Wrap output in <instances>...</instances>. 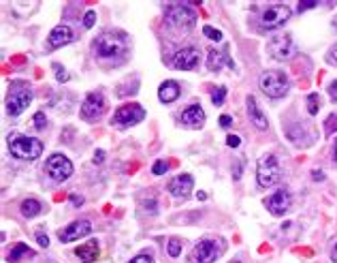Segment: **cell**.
<instances>
[{"label": "cell", "mask_w": 337, "mask_h": 263, "mask_svg": "<svg viewBox=\"0 0 337 263\" xmlns=\"http://www.w3.org/2000/svg\"><path fill=\"white\" fill-rule=\"evenodd\" d=\"M331 259H333V263H337V242H335V246H333V251H331Z\"/></svg>", "instance_id": "obj_42"}, {"label": "cell", "mask_w": 337, "mask_h": 263, "mask_svg": "<svg viewBox=\"0 0 337 263\" xmlns=\"http://www.w3.org/2000/svg\"><path fill=\"white\" fill-rule=\"evenodd\" d=\"M34 257V251L32 248H28V244H15V248L6 255V261L9 263H19V261H24V259H32Z\"/></svg>", "instance_id": "obj_23"}, {"label": "cell", "mask_w": 337, "mask_h": 263, "mask_svg": "<svg viewBox=\"0 0 337 263\" xmlns=\"http://www.w3.org/2000/svg\"><path fill=\"white\" fill-rule=\"evenodd\" d=\"M143 120H145V109L137 103L122 105V107L113 113V124H118V126H133V124L143 122Z\"/></svg>", "instance_id": "obj_8"}, {"label": "cell", "mask_w": 337, "mask_h": 263, "mask_svg": "<svg viewBox=\"0 0 337 263\" xmlns=\"http://www.w3.org/2000/svg\"><path fill=\"white\" fill-rule=\"evenodd\" d=\"M32 101V90L26 82H13V90L6 96V111L9 116H19Z\"/></svg>", "instance_id": "obj_4"}, {"label": "cell", "mask_w": 337, "mask_h": 263, "mask_svg": "<svg viewBox=\"0 0 337 263\" xmlns=\"http://www.w3.org/2000/svg\"><path fill=\"white\" fill-rule=\"evenodd\" d=\"M167 251H169L171 257H179V253H182V240H179V238H171Z\"/></svg>", "instance_id": "obj_25"}, {"label": "cell", "mask_w": 337, "mask_h": 263, "mask_svg": "<svg viewBox=\"0 0 337 263\" xmlns=\"http://www.w3.org/2000/svg\"><path fill=\"white\" fill-rule=\"evenodd\" d=\"M282 177V167L273 154H265L258 159V165H256V180H258V186L261 188H271L275 186Z\"/></svg>", "instance_id": "obj_3"}, {"label": "cell", "mask_w": 337, "mask_h": 263, "mask_svg": "<svg viewBox=\"0 0 337 263\" xmlns=\"http://www.w3.org/2000/svg\"><path fill=\"white\" fill-rule=\"evenodd\" d=\"M192 186H195L192 175L190 174H182V175L173 177V180L169 182L167 188H169V193L173 195V197H177V199H188L190 193H192Z\"/></svg>", "instance_id": "obj_15"}, {"label": "cell", "mask_w": 337, "mask_h": 263, "mask_svg": "<svg viewBox=\"0 0 337 263\" xmlns=\"http://www.w3.org/2000/svg\"><path fill=\"white\" fill-rule=\"evenodd\" d=\"M329 94H331L333 101H337V80L331 84V86H329Z\"/></svg>", "instance_id": "obj_39"}, {"label": "cell", "mask_w": 337, "mask_h": 263, "mask_svg": "<svg viewBox=\"0 0 337 263\" xmlns=\"http://www.w3.org/2000/svg\"><path fill=\"white\" fill-rule=\"evenodd\" d=\"M54 69H56V80H58V82H68L67 69H62L60 65H54Z\"/></svg>", "instance_id": "obj_30"}, {"label": "cell", "mask_w": 337, "mask_h": 263, "mask_svg": "<svg viewBox=\"0 0 337 263\" xmlns=\"http://www.w3.org/2000/svg\"><path fill=\"white\" fill-rule=\"evenodd\" d=\"M92 47H94V54L100 56V58H113V56L126 52L128 41L124 32H103Z\"/></svg>", "instance_id": "obj_1"}, {"label": "cell", "mask_w": 337, "mask_h": 263, "mask_svg": "<svg viewBox=\"0 0 337 263\" xmlns=\"http://www.w3.org/2000/svg\"><path fill=\"white\" fill-rule=\"evenodd\" d=\"M92 231V225L88 220H75V223L67 225L64 229L58 231V240L60 242H73V240H79L83 236H88Z\"/></svg>", "instance_id": "obj_14"}, {"label": "cell", "mask_w": 337, "mask_h": 263, "mask_svg": "<svg viewBox=\"0 0 337 263\" xmlns=\"http://www.w3.org/2000/svg\"><path fill=\"white\" fill-rule=\"evenodd\" d=\"M73 39H75L73 30H70L68 26H64V24L56 26L54 30L49 32V37H47V41H49V45H52V47H62V45H68Z\"/></svg>", "instance_id": "obj_17"}, {"label": "cell", "mask_w": 337, "mask_h": 263, "mask_svg": "<svg viewBox=\"0 0 337 263\" xmlns=\"http://www.w3.org/2000/svg\"><path fill=\"white\" fill-rule=\"evenodd\" d=\"M267 52L273 56L275 60L290 58V54H292V41H290V37H286V34H282V37H273L267 43Z\"/></svg>", "instance_id": "obj_16"}, {"label": "cell", "mask_w": 337, "mask_h": 263, "mask_svg": "<svg viewBox=\"0 0 337 263\" xmlns=\"http://www.w3.org/2000/svg\"><path fill=\"white\" fill-rule=\"evenodd\" d=\"M318 2L316 0H303V2H299V13H303V11H307V9H314Z\"/></svg>", "instance_id": "obj_34"}, {"label": "cell", "mask_w": 337, "mask_h": 263, "mask_svg": "<svg viewBox=\"0 0 337 263\" xmlns=\"http://www.w3.org/2000/svg\"><path fill=\"white\" fill-rule=\"evenodd\" d=\"M103 159H105V152H103V150H96V152H94V163H103Z\"/></svg>", "instance_id": "obj_41"}, {"label": "cell", "mask_w": 337, "mask_h": 263, "mask_svg": "<svg viewBox=\"0 0 337 263\" xmlns=\"http://www.w3.org/2000/svg\"><path fill=\"white\" fill-rule=\"evenodd\" d=\"M222 248L216 244L213 240H201L195 244V248H192L190 253V261L192 263H213L218 259Z\"/></svg>", "instance_id": "obj_9"}, {"label": "cell", "mask_w": 337, "mask_h": 263, "mask_svg": "<svg viewBox=\"0 0 337 263\" xmlns=\"http://www.w3.org/2000/svg\"><path fill=\"white\" fill-rule=\"evenodd\" d=\"M290 203H292L290 193L288 190H284V188L275 190L273 195H269L267 199H265V208H267L273 216H284L286 212L290 210Z\"/></svg>", "instance_id": "obj_12"}, {"label": "cell", "mask_w": 337, "mask_h": 263, "mask_svg": "<svg viewBox=\"0 0 337 263\" xmlns=\"http://www.w3.org/2000/svg\"><path fill=\"white\" fill-rule=\"evenodd\" d=\"M320 109V96L318 94H310L307 96V111L312 113V116H316Z\"/></svg>", "instance_id": "obj_26"}, {"label": "cell", "mask_w": 337, "mask_h": 263, "mask_svg": "<svg viewBox=\"0 0 337 263\" xmlns=\"http://www.w3.org/2000/svg\"><path fill=\"white\" fill-rule=\"evenodd\" d=\"M128 263H156V261L149 257V255H137V257H133Z\"/></svg>", "instance_id": "obj_33"}, {"label": "cell", "mask_w": 337, "mask_h": 263, "mask_svg": "<svg viewBox=\"0 0 337 263\" xmlns=\"http://www.w3.org/2000/svg\"><path fill=\"white\" fill-rule=\"evenodd\" d=\"M94 22H96V13H94V11H88V13H85V17H83V26H85V28H92V26H94Z\"/></svg>", "instance_id": "obj_32"}, {"label": "cell", "mask_w": 337, "mask_h": 263, "mask_svg": "<svg viewBox=\"0 0 337 263\" xmlns=\"http://www.w3.org/2000/svg\"><path fill=\"white\" fill-rule=\"evenodd\" d=\"M164 17H167V24L177 28V30H190L192 26L197 24V13L186 4H171L164 11Z\"/></svg>", "instance_id": "obj_6"}, {"label": "cell", "mask_w": 337, "mask_h": 263, "mask_svg": "<svg viewBox=\"0 0 337 263\" xmlns=\"http://www.w3.org/2000/svg\"><path fill=\"white\" fill-rule=\"evenodd\" d=\"M9 150L13 156L24 161H34L43 154V141L28 135H11L9 137Z\"/></svg>", "instance_id": "obj_2"}, {"label": "cell", "mask_w": 337, "mask_h": 263, "mask_svg": "<svg viewBox=\"0 0 337 263\" xmlns=\"http://www.w3.org/2000/svg\"><path fill=\"white\" fill-rule=\"evenodd\" d=\"M231 124H233V118H231V116H226V113H224V116H220V126H222V129H228Z\"/></svg>", "instance_id": "obj_36"}, {"label": "cell", "mask_w": 337, "mask_h": 263, "mask_svg": "<svg viewBox=\"0 0 337 263\" xmlns=\"http://www.w3.org/2000/svg\"><path fill=\"white\" fill-rule=\"evenodd\" d=\"M182 122H186L188 126H203L205 111L201 109V105H190L182 111Z\"/></svg>", "instance_id": "obj_19"}, {"label": "cell", "mask_w": 337, "mask_h": 263, "mask_svg": "<svg viewBox=\"0 0 337 263\" xmlns=\"http://www.w3.org/2000/svg\"><path fill=\"white\" fill-rule=\"evenodd\" d=\"M224 98H226V88H224V86H218L216 92L211 94L213 105H222V103H224Z\"/></svg>", "instance_id": "obj_27"}, {"label": "cell", "mask_w": 337, "mask_h": 263, "mask_svg": "<svg viewBox=\"0 0 337 263\" xmlns=\"http://www.w3.org/2000/svg\"><path fill=\"white\" fill-rule=\"evenodd\" d=\"M224 65L231 67V69H235V62L228 58L226 52H216V49H211L209 56H207V67H209V71H213V73H216V71H220Z\"/></svg>", "instance_id": "obj_21"}, {"label": "cell", "mask_w": 337, "mask_h": 263, "mask_svg": "<svg viewBox=\"0 0 337 263\" xmlns=\"http://www.w3.org/2000/svg\"><path fill=\"white\" fill-rule=\"evenodd\" d=\"M41 212H43V203L39 199H24V201H21V214L26 218H34V216H39Z\"/></svg>", "instance_id": "obj_24"}, {"label": "cell", "mask_w": 337, "mask_h": 263, "mask_svg": "<svg viewBox=\"0 0 337 263\" xmlns=\"http://www.w3.org/2000/svg\"><path fill=\"white\" fill-rule=\"evenodd\" d=\"M239 144H241V137H237V135H228V137H226V146L237 148Z\"/></svg>", "instance_id": "obj_35"}, {"label": "cell", "mask_w": 337, "mask_h": 263, "mask_svg": "<svg viewBox=\"0 0 337 263\" xmlns=\"http://www.w3.org/2000/svg\"><path fill=\"white\" fill-rule=\"evenodd\" d=\"M333 154H335V161H337V139H335V150H333Z\"/></svg>", "instance_id": "obj_44"}, {"label": "cell", "mask_w": 337, "mask_h": 263, "mask_svg": "<svg viewBox=\"0 0 337 263\" xmlns=\"http://www.w3.org/2000/svg\"><path fill=\"white\" fill-rule=\"evenodd\" d=\"M261 90L271 98H282L288 92V77L284 71H267L261 75Z\"/></svg>", "instance_id": "obj_5"}, {"label": "cell", "mask_w": 337, "mask_h": 263, "mask_svg": "<svg viewBox=\"0 0 337 263\" xmlns=\"http://www.w3.org/2000/svg\"><path fill=\"white\" fill-rule=\"evenodd\" d=\"M248 113H250V122H252L256 129H261V131L267 129V118H265V113L258 107L254 96H248Z\"/></svg>", "instance_id": "obj_20"}, {"label": "cell", "mask_w": 337, "mask_h": 263, "mask_svg": "<svg viewBox=\"0 0 337 263\" xmlns=\"http://www.w3.org/2000/svg\"><path fill=\"white\" fill-rule=\"evenodd\" d=\"M37 240H39V244H41L43 248H47V246H49V238L45 236V233H41V231H39V233H37Z\"/></svg>", "instance_id": "obj_37"}, {"label": "cell", "mask_w": 337, "mask_h": 263, "mask_svg": "<svg viewBox=\"0 0 337 263\" xmlns=\"http://www.w3.org/2000/svg\"><path fill=\"white\" fill-rule=\"evenodd\" d=\"M290 19V9L286 4H273V6H267L263 11V17H261V24L265 28H279L284 26L286 22Z\"/></svg>", "instance_id": "obj_10"}, {"label": "cell", "mask_w": 337, "mask_h": 263, "mask_svg": "<svg viewBox=\"0 0 337 263\" xmlns=\"http://www.w3.org/2000/svg\"><path fill=\"white\" fill-rule=\"evenodd\" d=\"M203 34H205L207 39H211V41H222V32L216 30V28H211V26H205V28H203Z\"/></svg>", "instance_id": "obj_28"}, {"label": "cell", "mask_w": 337, "mask_h": 263, "mask_svg": "<svg viewBox=\"0 0 337 263\" xmlns=\"http://www.w3.org/2000/svg\"><path fill=\"white\" fill-rule=\"evenodd\" d=\"M231 263H239V261H231Z\"/></svg>", "instance_id": "obj_45"}, {"label": "cell", "mask_w": 337, "mask_h": 263, "mask_svg": "<svg viewBox=\"0 0 337 263\" xmlns=\"http://www.w3.org/2000/svg\"><path fill=\"white\" fill-rule=\"evenodd\" d=\"M179 92H182L179 84H177L175 80H167V82L160 84V88H158V98H160L162 103H173V101H177Z\"/></svg>", "instance_id": "obj_18"}, {"label": "cell", "mask_w": 337, "mask_h": 263, "mask_svg": "<svg viewBox=\"0 0 337 263\" xmlns=\"http://www.w3.org/2000/svg\"><path fill=\"white\" fill-rule=\"evenodd\" d=\"M98 244H96V240H92V242H85V244H81L79 248L75 251V255L79 257L83 263H92V261H96L98 259Z\"/></svg>", "instance_id": "obj_22"}, {"label": "cell", "mask_w": 337, "mask_h": 263, "mask_svg": "<svg viewBox=\"0 0 337 263\" xmlns=\"http://www.w3.org/2000/svg\"><path fill=\"white\" fill-rule=\"evenodd\" d=\"M312 177H314L316 182H322V180H325V174H322L320 169H314V172H312Z\"/></svg>", "instance_id": "obj_40"}, {"label": "cell", "mask_w": 337, "mask_h": 263, "mask_svg": "<svg viewBox=\"0 0 337 263\" xmlns=\"http://www.w3.org/2000/svg\"><path fill=\"white\" fill-rule=\"evenodd\" d=\"M32 122H34V129H45V124H47V118H45V113L43 111H37L34 113V118H32Z\"/></svg>", "instance_id": "obj_29"}, {"label": "cell", "mask_w": 337, "mask_h": 263, "mask_svg": "<svg viewBox=\"0 0 337 263\" xmlns=\"http://www.w3.org/2000/svg\"><path fill=\"white\" fill-rule=\"evenodd\" d=\"M45 172L49 174V177L56 182H64L73 175V163H70L64 154H52L45 161Z\"/></svg>", "instance_id": "obj_7"}, {"label": "cell", "mask_w": 337, "mask_h": 263, "mask_svg": "<svg viewBox=\"0 0 337 263\" xmlns=\"http://www.w3.org/2000/svg\"><path fill=\"white\" fill-rule=\"evenodd\" d=\"M107 109V101L105 96L100 94V92H90L88 96H85V101L81 105V118L85 120H96L105 113Z\"/></svg>", "instance_id": "obj_11"}, {"label": "cell", "mask_w": 337, "mask_h": 263, "mask_svg": "<svg viewBox=\"0 0 337 263\" xmlns=\"http://www.w3.org/2000/svg\"><path fill=\"white\" fill-rule=\"evenodd\" d=\"M167 169H169V165H167L164 161H156V163H154V167H152V172H154L156 175H162L164 172H167Z\"/></svg>", "instance_id": "obj_31"}, {"label": "cell", "mask_w": 337, "mask_h": 263, "mask_svg": "<svg viewBox=\"0 0 337 263\" xmlns=\"http://www.w3.org/2000/svg\"><path fill=\"white\" fill-rule=\"evenodd\" d=\"M331 56H333V58L337 60V43H335V45H333V49H331Z\"/></svg>", "instance_id": "obj_43"}, {"label": "cell", "mask_w": 337, "mask_h": 263, "mask_svg": "<svg viewBox=\"0 0 337 263\" xmlns=\"http://www.w3.org/2000/svg\"><path fill=\"white\" fill-rule=\"evenodd\" d=\"M199 60H201V54L197 47H182L173 56V67L182 71H192V69H197Z\"/></svg>", "instance_id": "obj_13"}, {"label": "cell", "mask_w": 337, "mask_h": 263, "mask_svg": "<svg viewBox=\"0 0 337 263\" xmlns=\"http://www.w3.org/2000/svg\"><path fill=\"white\" fill-rule=\"evenodd\" d=\"M70 203L79 208V205H83V197L81 195H70Z\"/></svg>", "instance_id": "obj_38"}]
</instances>
